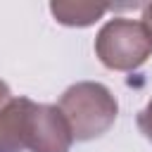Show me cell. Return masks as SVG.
I'll use <instances>...</instances> for the list:
<instances>
[{"label":"cell","instance_id":"7","mask_svg":"<svg viewBox=\"0 0 152 152\" xmlns=\"http://www.w3.org/2000/svg\"><path fill=\"white\" fill-rule=\"evenodd\" d=\"M10 100H12V93H10L7 83H2V81H0V109H2V107H5Z\"/></svg>","mask_w":152,"mask_h":152},{"label":"cell","instance_id":"5","mask_svg":"<svg viewBox=\"0 0 152 152\" xmlns=\"http://www.w3.org/2000/svg\"><path fill=\"white\" fill-rule=\"evenodd\" d=\"M138 128L142 131V135H145L147 140H152V100H150V104L138 114Z\"/></svg>","mask_w":152,"mask_h":152},{"label":"cell","instance_id":"1","mask_svg":"<svg viewBox=\"0 0 152 152\" xmlns=\"http://www.w3.org/2000/svg\"><path fill=\"white\" fill-rule=\"evenodd\" d=\"M71 128L52 104L12 97L0 109V152H69Z\"/></svg>","mask_w":152,"mask_h":152},{"label":"cell","instance_id":"2","mask_svg":"<svg viewBox=\"0 0 152 152\" xmlns=\"http://www.w3.org/2000/svg\"><path fill=\"white\" fill-rule=\"evenodd\" d=\"M59 112L64 114L74 140H90L102 135L116 119V100L102 83H76L62 100Z\"/></svg>","mask_w":152,"mask_h":152},{"label":"cell","instance_id":"4","mask_svg":"<svg viewBox=\"0 0 152 152\" xmlns=\"http://www.w3.org/2000/svg\"><path fill=\"white\" fill-rule=\"evenodd\" d=\"M57 21L66 26H88L97 17H102L109 5H95V2H52L50 5Z\"/></svg>","mask_w":152,"mask_h":152},{"label":"cell","instance_id":"6","mask_svg":"<svg viewBox=\"0 0 152 152\" xmlns=\"http://www.w3.org/2000/svg\"><path fill=\"white\" fill-rule=\"evenodd\" d=\"M142 24L147 26V31H150V36H152V2L142 7Z\"/></svg>","mask_w":152,"mask_h":152},{"label":"cell","instance_id":"3","mask_svg":"<svg viewBox=\"0 0 152 152\" xmlns=\"http://www.w3.org/2000/svg\"><path fill=\"white\" fill-rule=\"evenodd\" d=\"M100 62L116 71H131L140 66L152 52V36L142 21L114 19L102 26L95 40Z\"/></svg>","mask_w":152,"mask_h":152}]
</instances>
